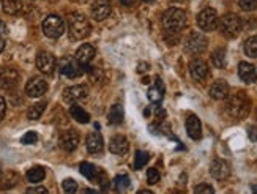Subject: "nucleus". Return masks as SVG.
Wrapping results in <instances>:
<instances>
[{"instance_id":"1","label":"nucleus","mask_w":257,"mask_h":194,"mask_svg":"<svg viewBox=\"0 0 257 194\" xmlns=\"http://www.w3.org/2000/svg\"><path fill=\"white\" fill-rule=\"evenodd\" d=\"M163 25L166 33H169V35L171 33L172 35H178L186 25V13L180 8H169L163 15Z\"/></svg>"},{"instance_id":"2","label":"nucleus","mask_w":257,"mask_h":194,"mask_svg":"<svg viewBox=\"0 0 257 194\" xmlns=\"http://www.w3.org/2000/svg\"><path fill=\"white\" fill-rule=\"evenodd\" d=\"M226 110L232 119H238V120L245 119L249 114V98L243 92L229 96V100L226 103Z\"/></svg>"},{"instance_id":"3","label":"nucleus","mask_w":257,"mask_h":194,"mask_svg":"<svg viewBox=\"0 0 257 194\" xmlns=\"http://www.w3.org/2000/svg\"><path fill=\"white\" fill-rule=\"evenodd\" d=\"M68 32L73 40H84L90 33L88 19L82 13H71L68 18Z\"/></svg>"},{"instance_id":"4","label":"nucleus","mask_w":257,"mask_h":194,"mask_svg":"<svg viewBox=\"0 0 257 194\" xmlns=\"http://www.w3.org/2000/svg\"><path fill=\"white\" fill-rule=\"evenodd\" d=\"M219 29H221V32H223L227 38L238 37L241 29H243L241 19L237 15H234V13H227V15H224L223 18H221V21H219Z\"/></svg>"},{"instance_id":"5","label":"nucleus","mask_w":257,"mask_h":194,"mask_svg":"<svg viewBox=\"0 0 257 194\" xmlns=\"http://www.w3.org/2000/svg\"><path fill=\"white\" fill-rule=\"evenodd\" d=\"M65 32L64 19L57 15H51L43 21V33L47 38H59Z\"/></svg>"},{"instance_id":"6","label":"nucleus","mask_w":257,"mask_h":194,"mask_svg":"<svg viewBox=\"0 0 257 194\" xmlns=\"http://www.w3.org/2000/svg\"><path fill=\"white\" fill-rule=\"evenodd\" d=\"M207 43L208 41H207L204 33L191 32L188 35V38H186V41H185V51L193 54V55H199V54H202L205 51Z\"/></svg>"},{"instance_id":"7","label":"nucleus","mask_w":257,"mask_h":194,"mask_svg":"<svg viewBox=\"0 0 257 194\" xmlns=\"http://www.w3.org/2000/svg\"><path fill=\"white\" fill-rule=\"evenodd\" d=\"M197 25L204 32H213L218 27V15L213 8H205L197 15Z\"/></svg>"},{"instance_id":"8","label":"nucleus","mask_w":257,"mask_h":194,"mask_svg":"<svg viewBox=\"0 0 257 194\" xmlns=\"http://www.w3.org/2000/svg\"><path fill=\"white\" fill-rule=\"evenodd\" d=\"M78 64V60H73V59H69V57H65V59H62L59 62V71L60 74L64 76V78H68V79H74V78H78V76L82 74V70Z\"/></svg>"},{"instance_id":"9","label":"nucleus","mask_w":257,"mask_h":194,"mask_svg":"<svg viewBox=\"0 0 257 194\" xmlns=\"http://www.w3.org/2000/svg\"><path fill=\"white\" fill-rule=\"evenodd\" d=\"M21 74L15 68H3L0 71V87L5 90H13L15 87L19 86Z\"/></svg>"},{"instance_id":"10","label":"nucleus","mask_w":257,"mask_h":194,"mask_svg":"<svg viewBox=\"0 0 257 194\" xmlns=\"http://www.w3.org/2000/svg\"><path fill=\"white\" fill-rule=\"evenodd\" d=\"M57 65V60L49 52H40L37 55V68L44 74H52Z\"/></svg>"},{"instance_id":"11","label":"nucleus","mask_w":257,"mask_h":194,"mask_svg":"<svg viewBox=\"0 0 257 194\" xmlns=\"http://www.w3.org/2000/svg\"><path fill=\"white\" fill-rule=\"evenodd\" d=\"M46 92H47V82L43 78H33L25 86V93L32 96V98H40Z\"/></svg>"},{"instance_id":"12","label":"nucleus","mask_w":257,"mask_h":194,"mask_svg":"<svg viewBox=\"0 0 257 194\" xmlns=\"http://www.w3.org/2000/svg\"><path fill=\"white\" fill-rule=\"evenodd\" d=\"M59 145L65 151H73L79 145V134L74 129H66L59 137Z\"/></svg>"},{"instance_id":"13","label":"nucleus","mask_w":257,"mask_h":194,"mask_svg":"<svg viewBox=\"0 0 257 194\" xmlns=\"http://www.w3.org/2000/svg\"><path fill=\"white\" fill-rule=\"evenodd\" d=\"M88 95V88L87 86H71V87H66L64 90V100L66 103H76V101H81L87 98Z\"/></svg>"},{"instance_id":"14","label":"nucleus","mask_w":257,"mask_h":194,"mask_svg":"<svg viewBox=\"0 0 257 194\" xmlns=\"http://www.w3.org/2000/svg\"><path fill=\"white\" fill-rule=\"evenodd\" d=\"M190 73L194 81L202 82L208 78V65L202 59H194L190 64Z\"/></svg>"},{"instance_id":"15","label":"nucleus","mask_w":257,"mask_h":194,"mask_svg":"<svg viewBox=\"0 0 257 194\" xmlns=\"http://www.w3.org/2000/svg\"><path fill=\"white\" fill-rule=\"evenodd\" d=\"M110 0H95L92 5V16L95 21H104L110 15Z\"/></svg>"},{"instance_id":"16","label":"nucleus","mask_w":257,"mask_h":194,"mask_svg":"<svg viewBox=\"0 0 257 194\" xmlns=\"http://www.w3.org/2000/svg\"><path fill=\"white\" fill-rule=\"evenodd\" d=\"M210 174L216 180H224L229 177V174H231V168H229V164L224 159H214L210 164Z\"/></svg>"},{"instance_id":"17","label":"nucleus","mask_w":257,"mask_h":194,"mask_svg":"<svg viewBox=\"0 0 257 194\" xmlns=\"http://www.w3.org/2000/svg\"><path fill=\"white\" fill-rule=\"evenodd\" d=\"M109 150L115 155H127L129 150V142L125 136L117 134L109 142Z\"/></svg>"},{"instance_id":"18","label":"nucleus","mask_w":257,"mask_h":194,"mask_svg":"<svg viewBox=\"0 0 257 194\" xmlns=\"http://www.w3.org/2000/svg\"><path fill=\"white\" fill-rule=\"evenodd\" d=\"M238 76L245 84H254V82L257 81L256 66L248 64V62H241V64L238 65Z\"/></svg>"},{"instance_id":"19","label":"nucleus","mask_w":257,"mask_h":194,"mask_svg":"<svg viewBox=\"0 0 257 194\" xmlns=\"http://www.w3.org/2000/svg\"><path fill=\"white\" fill-rule=\"evenodd\" d=\"M95 55H96V51L92 44H82L79 49L76 51V60H78L79 65L86 66L93 60Z\"/></svg>"},{"instance_id":"20","label":"nucleus","mask_w":257,"mask_h":194,"mask_svg":"<svg viewBox=\"0 0 257 194\" xmlns=\"http://www.w3.org/2000/svg\"><path fill=\"white\" fill-rule=\"evenodd\" d=\"M186 131H188V136L194 141H199L202 137V125H200V120L196 115H190L186 119Z\"/></svg>"},{"instance_id":"21","label":"nucleus","mask_w":257,"mask_h":194,"mask_svg":"<svg viewBox=\"0 0 257 194\" xmlns=\"http://www.w3.org/2000/svg\"><path fill=\"white\" fill-rule=\"evenodd\" d=\"M210 96L213 100H226L227 96H229V86H227V82L223 81V79H218V81H214L212 87H210Z\"/></svg>"},{"instance_id":"22","label":"nucleus","mask_w":257,"mask_h":194,"mask_svg":"<svg viewBox=\"0 0 257 194\" xmlns=\"http://www.w3.org/2000/svg\"><path fill=\"white\" fill-rule=\"evenodd\" d=\"M86 145H87L88 153H100V151L103 150V147H104L103 136L98 133V131H93V133H90L87 136Z\"/></svg>"},{"instance_id":"23","label":"nucleus","mask_w":257,"mask_h":194,"mask_svg":"<svg viewBox=\"0 0 257 194\" xmlns=\"http://www.w3.org/2000/svg\"><path fill=\"white\" fill-rule=\"evenodd\" d=\"M147 96H149V100H150L151 103H159V101L163 100V96H164V84H163V81L159 79V78L156 79L155 87H151V88L149 90Z\"/></svg>"},{"instance_id":"24","label":"nucleus","mask_w":257,"mask_h":194,"mask_svg":"<svg viewBox=\"0 0 257 194\" xmlns=\"http://www.w3.org/2000/svg\"><path fill=\"white\" fill-rule=\"evenodd\" d=\"M22 0H2V8L8 15H18L22 10Z\"/></svg>"},{"instance_id":"25","label":"nucleus","mask_w":257,"mask_h":194,"mask_svg":"<svg viewBox=\"0 0 257 194\" xmlns=\"http://www.w3.org/2000/svg\"><path fill=\"white\" fill-rule=\"evenodd\" d=\"M69 115H71L73 119L76 122H79V123H88L90 122L88 112H86V110L78 105H71V108H69Z\"/></svg>"},{"instance_id":"26","label":"nucleus","mask_w":257,"mask_h":194,"mask_svg":"<svg viewBox=\"0 0 257 194\" xmlns=\"http://www.w3.org/2000/svg\"><path fill=\"white\" fill-rule=\"evenodd\" d=\"M25 177L30 183H40V182H43V178L46 177V171L41 168V166H35V168L27 171Z\"/></svg>"},{"instance_id":"27","label":"nucleus","mask_w":257,"mask_h":194,"mask_svg":"<svg viewBox=\"0 0 257 194\" xmlns=\"http://www.w3.org/2000/svg\"><path fill=\"white\" fill-rule=\"evenodd\" d=\"M107 120L110 125H120L123 122V108L120 105H114L109 109Z\"/></svg>"},{"instance_id":"28","label":"nucleus","mask_w":257,"mask_h":194,"mask_svg":"<svg viewBox=\"0 0 257 194\" xmlns=\"http://www.w3.org/2000/svg\"><path fill=\"white\" fill-rule=\"evenodd\" d=\"M46 109V103L41 101V103H37V105L30 106V109L27 110V117H29V120H38L41 115H43Z\"/></svg>"},{"instance_id":"29","label":"nucleus","mask_w":257,"mask_h":194,"mask_svg":"<svg viewBox=\"0 0 257 194\" xmlns=\"http://www.w3.org/2000/svg\"><path fill=\"white\" fill-rule=\"evenodd\" d=\"M212 64L219 68V70H223V68L226 66V51L224 49H216V51H213L212 54Z\"/></svg>"},{"instance_id":"30","label":"nucleus","mask_w":257,"mask_h":194,"mask_svg":"<svg viewBox=\"0 0 257 194\" xmlns=\"http://www.w3.org/2000/svg\"><path fill=\"white\" fill-rule=\"evenodd\" d=\"M245 54L251 59H257V37H251L245 41Z\"/></svg>"},{"instance_id":"31","label":"nucleus","mask_w":257,"mask_h":194,"mask_svg":"<svg viewBox=\"0 0 257 194\" xmlns=\"http://www.w3.org/2000/svg\"><path fill=\"white\" fill-rule=\"evenodd\" d=\"M149 159H150V155L147 153V151L137 150V151H136V156H134V169H136V171L142 169L144 166L147 164Z\"/></svg>"},{"instance_id":"32","label":"nucleus","mask_w":257,"mask_h":194,"mask_svg":"<svg viewBox=\"0 0 257 194\" xmlns=\"http://www.w3.org/2000/svg\"><path fill=\"white\" fill-rule=\"evenodd\" d=\"M129 177L128 175H117L114 180V186H115V191H125L127 188H129Z\"/></svg>"},{"instance_id":"33","label":"nucleus","mask_w":257,"mask_h":194,"mask_svg":"<svg viewBox=\"0 0 257 194\" xmlns=\"http://www.w3.org/2000/svg\"><path fill=\"white\" fill-rule=\"evenodd\" d=\"M62 186H64L65 194H76V191H78V183H76L73 178L64 180V183H62Z\"/></svg>"},{"instance_id":"34","label":"nucleus","mask_w":257,"mask_h":194,"mask_svg":"<svg viewBox=\"0 0 257 194\" xmlns=\"http://www.w3.org/2000/svg\"><path fill=\"white\" fill-rule=\"evenodd\" d=\"M194 194H214V190L212 185L208 183H200L194 188Z\"/></svg>"},{"instance_id":"35","label":"nucleus","mask_w":257,"mask_h":194,"mask_svg":"<svg viewBox=\"0 0 257 194\" xmlns=\"http://www.w3.org/2000/svg\"><path fill=\"white\" fill-rule=\"evenodd\" d=\"M238 5H240L241 10L253 11L257 8V0H238Z\"/></svg>"},{"instance_id":"36","label":"nucleus","mask_w":257,"mask_h":194,"mask_svg":"<svg viewBox=\"0 0 257 194\" xmlns=\"http://www.w3.org/2000/svg\"><path fill=\"white\" fill-rule=\"evenodd\" d=\"M38 141V134L35 133V131H29V133H25L22 137H21V142L25 144V145H30V144H35Z\"/></svg>"},{"instance_id":"37","label":"nucleus","mask_w":257,"mask_h":194,"mask_svg":"<svg viewBox=\"0 0 257 194\" xmlns=\"http://www.w3.org/2000/svg\"><path fill=\"white\" fill-rule=\"evenodd\" d=\"M159 172L155 169V168H151V169H149L147 171V182L150 183V185H155V183H158L159 182Z\"/></svg>"},{"instance_id":"38","label":"nucleus","mask_w":257,"mask_h":194,"mask_svg":"<svg viewBox=\"0 0 257 194\" xmlns=\"http://www.w3.org/2000/svg\"><path fill=\"white\" fill-rule=\"evenodd\" d=\"M25 194H47V190L44 188V186H33V188L27 190Z\"/></svg>"},{"instance_id":"39","label":"nucleus","mask_w":257,"mask_h":194,"mask_svg":"<svg viewBox=\"0 0 257 194\" xmlns=\"http://www.w3.org/2000/svg\"><path fill=\"white\" fill-rule=\"evenodd\" d=\"M248 137L253 142H257V128L256 127H251V128L248 129Z\"/></svg>"},{"instance_id":"40","label":"nucleus","mask_w":257,"mask_h":194,"mask_svg":"<svg viewBox=\"0 0 257 194\" xmlns=\"http://www.w3.org/2000/svg\"><path fill=\"white\" fill-rule=\"evenodd\" d=\"M5 114H6V103H5V100L2 98V96H0V120L3 119Z\"/></svg>"},{"instance_id":"41","label":"nucleus","mask_w":257,"mask_h":194,"mask_svg":"<svg viewBox=\"0 0 257 194\" xmlns=\"http://www.w3.org/2000/svg\"><path fill=\"white\" fill-rule=\"evenodd\" d=\"M149 64H145V62H141V64H139V66H137V73H145L149 70Z\"/></svg>"},{"instance_id":"42","label":"nucleus","mask_w":257,"mask_h":194,"mask_svg":"<svg viewBox=\"0 0 257 194\" xmlns=\"http://www.w3.org/2000/svg\"><path fill=\"white\" fill-rule=\"evenodd\" d=\"M5 33H6V25H5V22L0 21V35H5Z\"/></svg>"},{"instance_id":"43","label":"nucleus","mask_w":257,"mask_h":194,"mask_svg":"<svg viewBox=\"0 0 257 194\" xmlns=\"http://www.w3.org/2000/svg\"><path fill=\"white\" fill-rule=\"evenodd\" d=\"M84 194H104V193H101V191H96V190H90V188H87V190H84Z\"/></svg>"},{"instance_id":"44","label":"nucleus","mask_w":257,"mask_h":194,"mask_svg":"<svg viewBox=\"0 0 257 194\" xmlns=\"http://www.w3.org/2000/svg\"><path fill=\"white\" fill-rule=\"evenodd\" d=\"M5 49V41L0 38V54H2V51Z\"/></svg>"},{"instance_id":"45","label":"nucleus","mask_w":257,"mask_h":194,"mask_svg":"<svg viewBox=\"0 0 257 194\" xmlns=\"http://www.w3.org/2000/svg\"><path fill=\"white\" fill-rule=\"evenodd\" d=\"M120 2H122L123 5H131V3L134 2V0H120Z\"/></svg>"},{"instance_id":"46","label":"nucleus","mask_w":257,"mask_h":194,"mask_svg":"<svg viewBox=\"0 0 257 194\" xmlns=\"http://www.w3.org/2000/svg\"><path fill=\"white\" fill-rule=\"evenodd\" d=\"M137 194H153L151 191H147V190H142V191H139Z\"/></svg>"},{"instance_id":"47","label":"nucleus","mask_w":257,"mask_h":194,"mask_svg":"<svg viewBox=\"0 0 257 194\" xmlns=\"http://www.w3.org/2000/svg\"><path fill=\"white\" fill-rule=\"evenodd\" d=\"M142 82H144V84H149L150 79H149V78H144V79H142Z\"/></svg>"},{"instance_id":"48","label":"nucleus","mask_w":257,"mask_h":194,"mask_svg":"<svg viewBox=\"0 0 257 194\" xmlns=\"http://www.w3.org/2000/svg\"><path fill=\"white\" fill-rule=\"evenodd\" d=\"M254 194H257V186H254Z\"/></svg>"},{"instance_id":"49","label":"nucleus","mask_w":257,"mask_h":194,"mask_svg":"<svg viewBox=\"0 0 257 194\" xmlns=\"http://www.w3.org/2000/svg\"><path fill=\"white\" fill-rule=\"evenodd\" d=\"M144 2H153V0H144Z\"/></svg>"}]
</instances>
